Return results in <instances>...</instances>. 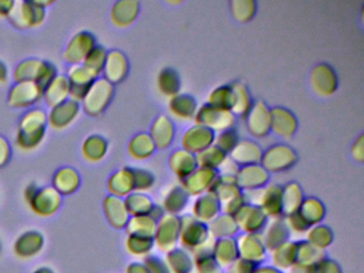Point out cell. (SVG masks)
I'll return each mask as SVG.
<instances>
[{
    "instance_id": "6da1fadb",
    "label": "cell",
    "mask_w": 364,
    "mask_h": 273,
    "mask_svg": "<svg viewBox=\"0 0 364 273\" xmlns=\"http://www.w3.org/2000/svg\"><path fill=\"white\" fill-rule=\"evenodd\" d=\"M48 124V114L42 109L27 111L18 124L16 144L24 151L35 149L43 141Z\"/></svg>"
},
{
    "instance_id": "7a4b0ae2",
    "label": "cell",
    "mask_w": 364,
    "mask_h": 273,
    "mask_svg": "<svg viewBox=\"0 0 364 273\" xmlns=\"http://www.w3.org/2000/svg\"><path fill=\"white\" fill-rule=\"evenodd\" d=\"M57 75L54 64L46 60L27 59L21 62L16 70L14 77L16 82H36L46 87Z\"/></svg>"
},
{
    "instance_id": "3957f363",
    "label": "cell",
    "mask_w": 364,
    "mask_h": 273,
    "mask_svg": "<svg viewBox=\"0 0 364 273\" xmlns=\"http://www.w3.org/2000/svg\"><path fill=\"white\" fill-rule=\"evenodd\" d=\"M48 4L50 1H14L8 18L14 27L20 29L38 27L46 18V8Z\"/></svg>"
},
{
    "instance_id": "277c9868",
    "label": "cell",
    "mask_w": 364,
    "mask_h": 273,
    "mask_svg": "<svg viewBox=\"0 0 364 273\" xmlns=\"http://www.w3.org/2000/svg\"><path fill=\"white\" fill-rule=\"evenodd\" d=\"M112 96L114 85L104 78H97L82 100V109L89 115L97 117L107 108Z\"/></svg>"
},
{
    "instance_id": "5b68a950",
    "label": "cell",
    "mask_w": 364,
    "mask_h": 273,
    "mask_svg": "<svg viewBox=\"0 0 364 273\" xmlns=\"http://www.w3.org/2000/svg\"><path fill=\"white\" fill-rule=\"evenodd\" d=\"M261 164L266 172H284L295 164L296 154L284 144H274L262 153Z\"/></svg>"
},
{
    "instance_id": "8992f818",
    "label": "cell",
    "mask_w": 364,
    "mask_h": 273,
    "mask_svg": "<svg viewBox=\"0 0 364 273\" xmlns=\"http://www.w3.org/2000/svg\"><path fill=\"white\" fill-rule=\"evenodd\" d=\"M31 210L40 217H50L60 207L61 196L53 187H38L33 196L26 200Z\"/></svg>"
},
{
    "instance_id": "52a82bcc",
    "label": "cell",
    "mask_w": 364,
    "mask_h": 273,
    "mask_svg": "<svg viewBox=\"0 0 364 273\" xmlns=\"http://www.w3.org/2000/svg\"><path fill=\"white\" fill-rule=\"evenodd\" d=\"M44 87L36 82H16L10 89L8 102L14 108H29L43 98Z\"/></svg>"
},
{
    "instance_id": "ba28073f",
    "label": "cell",
    "mask_w": 364,
    "mask_h": 273,
    "mask_svg": "<svg viewBox=\"0 0 364 273\" xmlns=\"http://www.w3.org/2000/svg\"><path fill=\"white\" fill-rule=\"evenodd\" d=\"M196 122L198 125L203 126L212 130H223L233 128L234 114L231 111L223 110L217 107L205 105L200 109L199 112L196 115Z\"/></svg>"
},
{
    "instance_id": "9c48e42d",
    "label": "cell",
    "mask_w": 364,
    "mask_h": 273,
    "mask_svg": "<svg viewBox=\"0 0 364 273\" xmlns=\"http://www.w3.org/2000/svg\"><path fill=\"white\" fill-rule=\"evenodd\" d=\"M97 41L92 33L87 31L78 32L70 40L63 58L72 65L82 64L87 55L97 46Z\"/></svg>"
},
{
    "instance_id": "30bf717a",
    "label": "cell",
    "mask_w": 364,
    "mask_h": 273,
    "mask_svg": "<svg viewBox=\"0 0 364 273\" xmlns=\"http://www.w3.org/2000/svg\"><path fill=\"white\" fill-rule=\"evenodd\" d=\"M67 78L69 81L70 98L80 102L97 77L89 72L82 64H77L71 65L68 70Z\"/></svg>"
},
{
    "instance_id": "8fae6325",
    "label": "cell",
    "mask_w": 364,
    "mask_h": 273,
    "mask_svg": "<svg viewBox=\"0 0 364 273\" xmlns=\"http://www.w3.org/2000/svg\"><path fill=\"white\" fill-rule=\"evenodd\" d=\"M80 102L69 98L50 109L48 115V124L55 129H63L73 123L80 113Z\"/></svg>"
},
{
    "instance_id": "7c38bea8",
    "label": "cell",
    "mask_w": 364,
    "mask_h": 273,
    "mask_svg": "<svg viewBox=\"0 0 364 273\" xmlns=\"http://www.w3.org/2000/svg\"><path fill=\"white\" fill-rule=\"evenodd\" d=\"M215 141L214 132L203 127V126H196L187 130L182 139V145L184 151L197 155L204 149L213 145Z\"/></svg>"
},
{
    "instance_id": "4fadbf2b",
    "label": "cell",
    "mask_w": 364,
    "mask_h": 273,
    "mask_svg": "<svg viewBox=\"0 0 364 273\" xmlns=\"http://www.w3.org/2000/svg\"><path fill=\"white\" fill-rule=\"evenodd\" d=\"M247 128L257 138H263L270 132V113L263 102L252 105L247 113Z\"/></svg>"
},
{
    "instance_id": "5bb4252c",
    "label": "cell",
    "mask_w": 364,
    "mask_h": 273,
    "mask_svg": "<svg viewBox=\"0 0 364 273\" xmlns=\"http://www.w3.org/2000/svg\"><path fill=\"white\" fill-rule=\"evenodd\" d=\"M240 189H262L268 181V172L259 164L242 166L234 175Z\"/></svg>"
},
{
    "instance_id": "9a60e30c",
    "label": "cell",
    "mask_w": 364,
    "mask_h": 273,
    "mask_svg": "<svg viewBox=\"0 0 364 273\" xmlns=\"http://www.w3.org/2000/svg\"><path fill=\"white\" fill-rule=\"evenodd\" d=\"M44 247V237L37 230H28L21 235L14 243L16 255L24 259L35 257Z\"/></svg>"
},
{
    "instance_id": "2e32d148",
    "label": "cell",
    "mask_w": 364,
    "mask_h": 273,
    "mask_svg": "<svg viewBox=\"0 0 364 273\" xmlns=\"http://www.w3.org/2000/svg\"><path fill=\"white\" fill-rule=\"evenodd\" d=\"M127 72H129V63H127V57L122 53L114 50L107 53L103 72H102L105 80L112 85L121 82L127 77Z\"/></svg>"
},
{
    "instance_id": "e0dca14e",
    "label": "cell",
    "mask_w": 364,
    "mask_h": 273,
    "mask_svg": "<svg viewBox=\"0 0 364 273\" xmlns=\"http://www.w3.org/2000/svg\"><path fill=\"white\" fill-rule=\"evenodd\" d=\"M311 83L318 95H331L336 89V76L329 65L321 64L312 70Z\"/></svg>"
},
{
    "instance_id": "ac0fdd59",
    "label": "cell",
    "mask_w": 364,
    "mask_h": 273,
    "mask_svg": "<svg viewBox=\"0 0 364 273\" xmlns=\"http://www.w3.org/2000/svg\"><path fill=\"white\" fill-rule=\"evenodd\" d=\"M270 113V130L280 138H291L297 127L293 113L287 109L274 108Z\"/></svg>"
},
{
    "instance_id": "d6986e66",
    "label": "cell",
    "mask_w": 364,
    "mask_h": 273,
    "mask_svg": "<svg viewBox=\"0 0 364 273\" xmlns=\"http://www.w3.org/2000/svg\"><path fill=\"white\" fill-rule=\"evenodd\" d=\"M43 98L50 108L70 98L69 81L65 75H56L44 87Z\"/></svg>"
},
{
    "instance_id": "ffe728a7",
    "label": "cell",
    "mask_w": 364,
    "mask_h": 273,
    "mask_svg": "<svg viewBox=\"0 0 364 273\" xmlns=\"http://www.w3.org/2000/svg\"><path fill=\"white\" fill-rule=\"evenodd\" d=\"M104 213L110 225L116 228H125L129 221V213L121 198L108 196L103 203Z\"/></svg>"
},
{
    "instance_id": "44dd1931",
    "label": "cell",
    "mask_w": 364,
    "mask_h": 273,
    "mask_svg": "<svg viewBox=\"0 0 364 273\" xmlns=\"http://www.w3.org/2000/svg\"><path fill=\"white\" fill-rule=\"evenodd\" d=\"M230 154L232 160L240 166H253L261 161V149L253 141L245 140L238 142Z\"/></svg>"
},
{
    "instance_id": "7402d4cb",
    "label": "cell",
    "mask_w": 364,
    "mask_h": 273,
    "mask_svg": "<svg viewBox=\"0 0 364 273\" xmlns=\"http://www.w3.org/2000/svg\"><path fill=\"white\" fill-rule=\"evenodd\" d=\"M217 177L216 170L200 168L193 171L189 176L183 179V189L189 193L197 194L212 186Z\"/></svg>"
},
{
    "instance_id": "603a6c76",
    "label": "cell",
    "mask_w": 364,
    "mask_h": 273,
    "mask_svg": "<svg viewBox=\"0 0 364 273\" xmlns=\"http://www.w3.org/2000/svg\"><path fill=\"white\" fill-rule=\"evenodd\" d=\"M110 196L122 198L127 196L134 190V177L132 168H124L117 171L110 176L107 183Z\"/></svg>"
},
{
    "instance_id": "cb8c5ba5",
    "label": "cell",
    "mask_w": 364,
    "mask_h": 273,
    "mask_svg": "<svg viewBox=\"0 0 364 273\" xmlns=\"http://www.w3.org/2000/svg\"><path fill=\"white\" fill-rule=\"evenodd\" d=\"M80 177L72 168H59L53 177V188L63 196H69L77 190Z\"/></svg>"
},
{
    "instance_id": "d4e9b609",
    "label": "cell",
    "mask_w": 364,
    "mask_h": 273,
    "mask_svg": "<svg viewBox=\"0 0 364 273\" xmlns=\"http://www.w3.org/2000/svg\"><path fill=\"white\" fill-rule=\"evenodd\" d=\"M139 4L136 1H118L112 10V21L118 27H127L137 16Z\"/></svg>"
},
{
    "instance_id": "484cf974",
    "label": "cell",
    "mask_w": 364,
    "mask_h": 273,
    "mask_svg": "<svg viewBox=\"0 0 364 273\" xmlns=\"http://www.w3.org/2000/svg\"><path fill=\"white\" fill-rule=\"evenodd\" d=\"M173 125L166 117H159L151 127L150 136L155 146L165 149L173 139Z\"/></svg>"
},
{
    "instance_id": "4316f807",
    "label": "cell",
    "mask_w": 364,
    "mask_h": 273,
    "mask_svg": "<svg viewBox=\"0 0 364 273\" xmlns=\"http://www.w3.org/2000/svg\"><path fill=\"white\" fill-rule=\"evenodd\" d=\"M197 166L196 156L186 151H174L173 155L170 157V166L172 171L182 181L189 176Z\"/></svg>"
},
{
    "instance_id": "83f0119b",
    "label": "cell",
    "mask_w": 364,
    "mask_h": 273,
    "mask_svg": "<svg viewBox=\"0 0 364 273\" xmlns=\"http://www.w3.org/2000/svg\"><path fill=\"white\" fill-rule=\"evenodd\" d=\"M196 100L185 94H176L170 100L169 109L172 114L182 121H191L196 114Z\"/></svg>"
},
{
    "instance_id": "f1b7e54d",
    "label": "cell",
    "mask_w": 364,
    "mask_h": 273,
    "mask_svg": "<svg viewBox=\"0 0 364 273\" xmlns=\"http://www.w3.org/2000/svg\"><path fill=\"white\" fill-rule=\"evenodd\" d=\"M107 147L105 139L102 138L101 136H90L82 143V156L88 161H100L105 157Z\"/></svg>"
},
{
    "instance_id": "f546056e",
    "label": "cell",
    "mask_w": 364,
    "mask_h": 273,
    "mask_svg": "<svg viewBox=\"0 0 364 273\" xmlns=\"http://www.w3.org/2000/svg\"><path fill=\"white\" fill-rule=\"evenodd\" d=\"M155 145L149 134H140L132 139L129 145V153L135 159L141 160L150 157L154 151Z\"/></svg>"
},
{
    "instance_id": "4dcf8cb0",
    "label": "cell",
    "mask_w": 364,
    "mask_h": 273,
    "mask_svg": "<svg viewBox=\"0 0 364 273\" xmlns=\"http://www.w3.org/2000/svg\"><path fill=\"white\" fill-rule=\"evenodd\" d=\"M195 156L196 161L200 168H213V170H215L217 166H220L227 158V154L223 153L216 145H210V147Z\"/></svg>"
},
{
    "instance_id": "1f68e13d",
    "label": "cell",
    "mask_w": 364,
    "mask_h": 273,
    "mask_svg": "<svg viewBox=\"0 0 364 273\" xmlns=\"http://www.w3.org/2000/svg\"><path fill=\"white\" fill-rule=\"evenodd\" d=\"M123 200H124L127 213L133 217L146 215L152 210V202L144 194L137 193V192L129 193Z\"/></svg>"
},
{
    "instance_id": "d6a6232c",
    "label": "cell",
    "mask_w": 364,
    "mask_h": 273,
    "mask_svg": "<svg viewBox=\"0 0 364 273\" xmlns=\"http://www.w3.org/2000/svg\"><path fill=\"white\" fill-rule=\"evenodd\" d=\"M159 91L166 96H176L180 90V78L178 73L172 68H165L159 75L157 80Z\"/></svg>"
},
{
    "instance_id": "836d02e7",
    "label": "cell",
    "mask_w": 364,
    "mask_h": 273,
    "mask_svg": "<svg viewBox=\"0 0 364 273\" xmlns=\"http://www.w3.org/2000/svg\"><path fill=\"white\" fill-rule=\"evenodd\" d=\"M127 232L129 236L149 237L150 238L154 230V223L152 218L148 215H139V217H133L129 219L127 225Z\"/></svg>"
},
{
    "instance_id": "e575fe53",
    "label": "cell",
    "mask_w": 364,
    "mask_h": 273,
    "mask_svg": "<svg viewBox=\"0 0 364 273\" xmlns=\"http://www.w3.org/2000/svg\"><path fill=\"white\" fill-rule=\"evenodd\" d=\"M107 53L101 46H95L87 55L86 59L82 62V65L92 73L95 77L99 78L100 75L103 72L104 64H105Z\"/></svg>"
},
{
    "instance_id": "d590c367",
    "label": "cell",
    "mask_w": 364,
    "mask_h": 273,
    "mask_svg": "<svg viewBox=\"0 0 364 273\" xmlns=\"http://www.w3.org/2000/svg\"><path fill=\"white\" fill-rule=\"evenodd\" d=\"M215 140H216V144L215 145L219 147L223 153H231L232 149L238 143V134L233 128H230V129L221 132V134L217 138H215Z\"/></svg>"
},
{
    "instance_id": "8d00e7d4",
    "label": "cell",
    "mask_w": 364,
    "mask_h": 273,
    "mask_svg": "<svg viewBox=\"0 0 364 273\" xmlns=\"http://www.w3.org/2000/svg\"><path fill=\"white\" fill-rule=\"evenodd\" d=\"M134 177V190L137 191H144V190L150 189L154 183V177L146 170L141 168H133Z\"/></svg>"
},
{
    "instance_id": "74e56055",
    "label": "cell",
    "mask_w": 364,
    "mask_h": 273,
    "mask_svg": "<svg viewBox=\"0 0 364 273\" xmlns=\"http://www.w3.org/2000/svg\"><path fill=\"white\" fill-rule=\"evenodd\" d=\"M149 237L129 236L127 239V247L131 253L139 255L146 253L149 250Z\"/></svg>"
},
{
    "instance_id": "f35d334b",
    "label": "cell",
    "mask_w": 364,
    "mask_h": 273,
    "mask_svg": "<svg viewBox=\"0 0 364 273\" xmlns=\"http://www.w3.org/2000/svg\"><path fill=\"white\" fill-rule=\"evenodd\" d=\"M249 1L242 2H232V12H233L234 16L237 21H247L251 19L252 14H255V4L246 8L248 6Z\"/></svg>"
},
{
    "instance_id": "ab89813d",
    "label": "cell",
    "mask_w": 364,
    "mask_h": 273,
    "mask_svg": "<svg viewBox=\"0 0 364 273\" xmlns=\"http://www.w3.org/2000/svg\"><path fill=\"white\" fill-rule=\"evenodd\" d=\"M10 156H11V149H10L7 140L3 136H0V168L8 164Z\"/></svg>"
},
{
    "instance_id": "60d3db41",
    "label": "cell",
    "mask_w": 364,
    "mask_h": 273,
    "mask_svg": "<svg viewBox=\"0 0 364 273\" xmlns=\"http://www.w3.org/2000/svg\"><path fill=\"white\" fill-rule=\"evenodd\" d=\"M14 6V1H11V0H0V16H9Z\"/></svg>"
},
{
    "instance_id": "b9f144b4",
    "label": "cell",
    "mask_w": 364,
    "mask_h": 273,
    "mask_svg": "<svg viewBox=\"0 0 364 273\" xmlns=\"http://www.w3.org/2000/svg\"><path fill=\"white\" fill-rule=\"evenodd\" d=\"M8 80L7 66L4 62L0 61V83H5Z\"/></svg>"
},
{
    "instance_id": "7bdbcfd3",
    "label": "cell",
    "mask_w": 364,
    "mask_h": 273,
    "mask_svg": "<svg viewBox=\"0 0 364 273\" xmlns=\"http://www.w3.org/2000/svg\"><path fill=\"white\" fill-rule=\"evenodd\" d=\"M353 156H355V159L359 160L360 162H362V139L360 141V144L355 143V146H353Z\"/></svg>"
},
{
    "instance_id": "ee69618b",
    "label": "cell",
    "mask_w": 364,
    "mask_h": 273,
    "mask_svg": "<svg viewBox=\"0 0 364 273\" xmlns=\"http://www.w3.org/2000/svg\"><path fill=\"white\" fill-rule=\"evenodd\" d=\"M33 273H54V271L52 269L48 268V267H42V268L38 269V270Z\"/></svg>"
}]
</instances>
